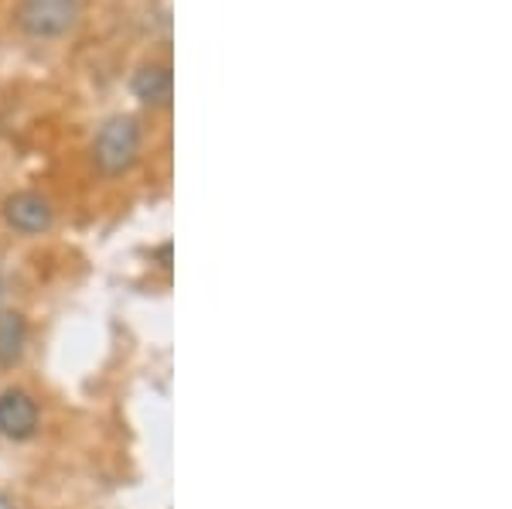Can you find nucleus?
Returning <instances> with one entry per match:
<instances>
[{"instance_id": "f257e3e1", "label": "nucleus", "mask_w": 512, "mask_h": 509, "mask_svg": "<svg viewBox=\"0 0 512 509\" xmlns=\"http://www.w3.org/2000/svg\"><path fill=\"white\" fill-rule=\"evenodd\" d=\"M93 154L103 175L130 171L140 158V123L134 117H110L99 127Z\"/></svg>"}, {"instance_id": "f03ea898", "label": "nucleus", "mask_w": 512, "mask_h": 509, "mask_svg": "<svg viewBox=\"0 0 512 509\" xmlns=\"http://www.w3.org/2000/svg\"><path fill=\"white\" fill-rule=\"evenodd\" d=\"M76 0H24L18 11V24L35 38H55L76 24Z\"/></svg>"}, {"instance_id": "7ed1b4c3", "label": "nucleus", "mask_w": 512, "mask_h": 509, "mask_svg": "<svg viewBox=\"0 0 512 509\" xmlns=\"http://www.w3.org/2000/svg\"><path fill=\"white\" fill-rule=\"evenodd\" d=\"M38 431V404L28 390L11 387L0 393V434L11 441H28Z\"/></svg>"}, {"instance_id": "20e7f679", "label": "nucleus", "mask_w": 512, "mask_h": 509, "mask_svg": "<svg viewBox=\"0 0 512 509\" xmlns=\"http://www.w3.org/2000/svg\"><path fill=\"white\" fill-rule=\"evenodd\" d=\"M4 219H7V226L18 229V233L38 236V233H45V229L52 226L55 209H52V202H48L45 195L18 192V195H11V199L4 202Z\"/></svg>"}, {"instance_id": "39448f33", "label": "nucleus", "mask_w": 512, "mask_h": 509, "mask_svg": "<svg viewBox=\"0 0 512 509\" xmlns=\"http://www.w3.org/2000/svg\"><path fill=\"white\" fill-rule=\"evenodd\" d=\"M134 93H137V100L147 106H168L171 93H175V76H171L168 65L151 62L134 76Z\"/></svg>"}, {"instance_id": "423d86ee", "label": "nucleus", "mask_w": 512, "mask_h": 509, "mask_svg": "<svg viewBox=\"0 0 512 509\" xmlns=\"http://www.w3.org/2000/svg\"><path fill=\"white\" fill-rule=\"evenodd\" d=\"M28 325L18 311H0V366H14L24 356Z\"/></svg>"}, {"instance_id": "0eeeda50", "label": "nucleus", "mask_w": 512, "mask_h": 509, "mask_svg": "<svg viewBox=\"0 0 512 509\" xmlns=\"http://www.w3.org/2000/svg\"><path fill=\"white\" fill-rule=\"evenodd\" d=\"M0 509H18V506H14V499H7L4 492H0Z\"/></svg>"}, {"instance_id": "6e6552de", "label": "nucleus", "mask_w": 512, "mask_h": 509, "mask_svg": "<svg viewBox=\"0 0 512 509\" xmlns=\"http://www.w3.org/2000/svg\"><path fill=\"white\" fill-rule=\"evenodd\" d=\"M0 294H4V284H0Z\"/></svg>"}]
</instances>
